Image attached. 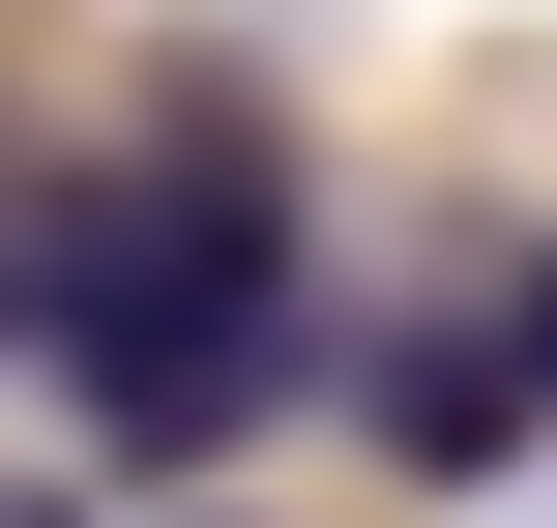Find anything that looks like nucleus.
Segmentation results:
<instances>
[{"label": "nucleus", "instance_id": "f257e3e1", "mask_svg": "<svg viewBox=\"0 0 557 528\" xmlns=\"http://www.w3.org/2000/svg\"><path fill=\"white\" fill-rule=\"evenodd\" d=\"M0 323H59V412L117 470H206L264 382H294V176L235 118H147L117 176H29V265Z\"/></svg>", "mask_w": 557, "mask_h": 528}, {"label": "nucleus", "instance_id": "f03ea898", "mask_svg": "<svg viewBox=\"0 0 557 528\" xmlns=\"http://www.w3.org/2000/svg\"><path fill=\"white\" fill-rule=\"evenodd\" d=\"M0 265H29V176H0Z\"/></svg>", "mask_w": 557, "mask_h": 528}]
</instances>
